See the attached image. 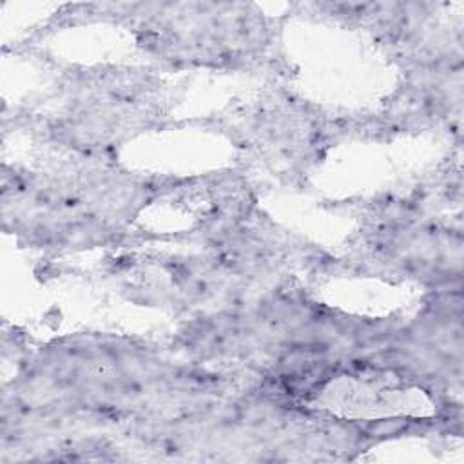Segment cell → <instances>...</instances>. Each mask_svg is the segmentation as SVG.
I'll list each match as a JSON object with an SVG mask.
<instances>
[{
	"label": "cell",
	"mask_w": 464,
	"mask_h": 464,
	"mask_svg": "<svg viewBox=\"0 0 464 464\" xmlns=\"http://www.w3.org/2000/svg\"><path fill=\"white\" fill-rule=\"evenodd\" d=\"M160 87L143 69L74 72L44 116L45 136L78 158H100L154 123L163 103Z\"/></svg>",
	"instance_id": "3"
},
{
	"label": "cell",
	"mask_w": 464,
	"mask_h": 464,
	"mask_svg": "<svg viewBox=\"0 0 464 464\" xmlns=\"http://www.w3.org/2000/svg\"><path fill=\"white\" fill-rule=\"evenodd\" d=\"M283 102L266 111H256L248 130L250 149L270 167L295 169L303 163L306 167L317 154V145H323V125L301 103Z\"/></svg>",
	"instance_id": "5"
},
{
	"label": "cell",
	"mask_w": 464,
	"mask_h": 464,
	"mask_svg": "<svg viewBox=\"0 0 464 464\" xmlns=\"http://www.w3.org/2000/svg\"><path fill=\"white\" fill-rule=\"evenodd\" d=\"M366 248L373 263L410 279L448 281V276L460 263V234H450V228L439 223L419 219L413 214L382 216L370 227Z\"/></svg>",
	"instance_id": "4"
},
{
	"label": "cell",
	"mask_w": 464,
	"mask_h": 464,
	"mask_svg": "<svg viewBox=\"0 0 464 464\" xmlns=\"http://www.w3.org/2000/svg\"><path fill=\"white\" fill-rule=\"evenodd\" d=\"M100 158L22 169L4 183L5 227L40 248L80 250L114 241L143 208L149 187Z\"/></svg>",
	"instance_id": "1"
},
{
	"label": "cell",
	"mask_w": 464,
	"mask_h": 464,
	"mask_svg": "<svg viewBox=\"0 0 464 464\" xmlns=\"http://www.w3.org/2000/svg\"><path fill=\"white\" fill-rule=\"evenodd\" d=\"M138 45L178 67L237 69L265 58L276 25L252 4L154 2L111 5Z\"/></svg>",
	"instance_id": "2"
}]
</instances>
